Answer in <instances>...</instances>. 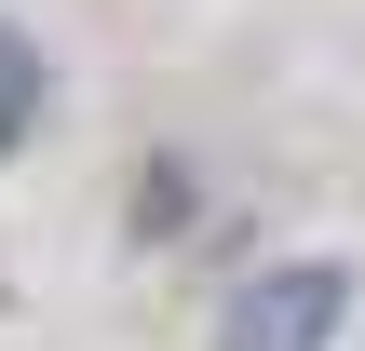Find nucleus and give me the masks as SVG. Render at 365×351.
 Listing matches in <instances>:
<instances>
[{"label": "nucleus", "mask_w": 365, "mask_h": 351, "mask_svg": "<svg viewBox=\"0 0 365 351\" xmlns=\"http://www.w3.org/2000/svg\"><path fill=\"white\" fill-rule=\"evenodd\" d=\"M339 325H352V271H339V257H284V271L230 284L217 351H325Z\"/></svg>", "instance_id": "f257e3e1"}]
</instances>
